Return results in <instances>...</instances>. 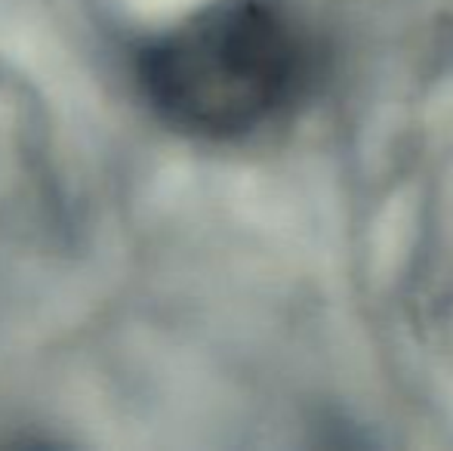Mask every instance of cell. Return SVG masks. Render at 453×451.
I'll list each match as a JSON object with an SVG mask.
<instances>
[{"instance_id": "obj_1", "label": "cell", "mask_w": 453, "mask_h": 451, "mask_svg": "<svg viewBox=\"0 0 453 451\" xmlns=\"http://www.w3.org/2000/svg\"><path fill=\"white\" fill-rule=\"evenodd\" d=\"M305 43L274 0H213L139 56V84L170 127L197 139L257 133L296 97Z\"/></svg>"}, {"instance_id": "obj_2", "label": "cell", "mask_w": 453, "mask_h": 451, "mask_svg": "<svg viewBox=\"0 0 453 451\" xmlns=\"http://www.w3.org/2000/svg\"><path fill=\"white\" fill-rule=\"evenodd\" d=\"M68 229V201L50 114L35 87L0 66V241L50 247Z\"/></svg>"}]
</instances>
